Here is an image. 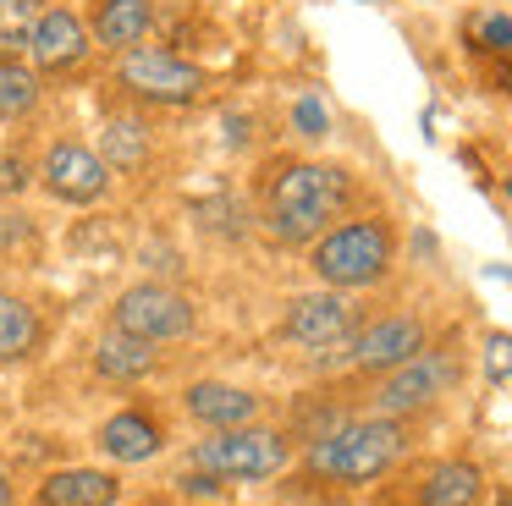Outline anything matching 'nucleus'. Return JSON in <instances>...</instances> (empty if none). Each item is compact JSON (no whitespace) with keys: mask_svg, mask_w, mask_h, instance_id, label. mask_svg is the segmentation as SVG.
<instances>
[{"mask_svg":"<svg viewBox=\"0 0 512 506\" xmlns=\"http://www.w3.org/2000/svg\"><path fill=\"white\" fill-rule=\"evenodd\" d=\"M358 171L320 154H270L254 171V215L276 248H309L325 226L353 215Z\"/></svg>","mask_w":512,"mask_h":506,"instance_id":"1","label":"nucleus"},{"mask_svg":"<svg viewBox=\"0 0 512 506\" xmlns=\"http://www.w3.org/2000/svg\"><path fill=\"white\" fill-rule=\"evenodd\" d=\"M397 220L380 215V209H358V215H342L336 226H325L320 237L309 242V270L320 286H336V292H369L391 275L397 264Z\"/></svg>","mask_w":512,"mask_h":506,"instance_id":"2","label":"nucleus"},{"mask_svg":"<svg viewBox=\"0 0 512 506\" xmlns=\"http://www.w3.org/2000/svg\"><path fill=\"white\" fill-rule=\"evenodd\" d=\"M111 88L116 99H127L138 110L182 116V110H199L215 94V72L177 44H133V50L111 55Z\"/></svg>","mask_w":512,"mask_h":506,"instance_id":"3","label":"nucleus"},{"mask_svg":"<svg viewBox=\"0 0 512 506\" xmlns=\"http://www.w3.org/2000/svg\"><path fill=\"white\" fill-rule=\"evenodd\" d=\"M408 451V429L402 418H347V424L325 429L309 451H303V468L314 479H331V484H375L380 473H391Z\"/></svg>","mask_w":512,"mask_h":506,"instance_id":"4","label":"nucleus"},{"mask_svg":"<svg viewBox=\"0 0 512 506\" xmlns=\"http://www.w3.org/2000/svg\"><path fill=\"white\" fill-rule=\"evenodd\" d=\"M287 462H292V440L281 429H265V424L210 429V440L193 446V468L215 473V479H237V484L276 479Z\"/></svg>","mask_w":512,"mask_h":506,"instance_id":"5","label":"nucleus"},{"mask_svg":"<svg viewBox=\"0 0 512 506\" xmlns=\"http://www.w3.org/2000/svg\"><path fill=\"white\" fill-rule=\"evenodd\" d=\"M39 187L67 209H94V204L111 198L116 176H111V165L100 160V149H94L89 138L56 132V138L39 149Z\"/></svg>","mask_w":512,"mask_h":506,"instance_id":"6","label":"nucleus"},{"mask_svg":"<svg viewBox=\"0 0 512 506\" xmlns=\"http://www.w3.org/2000/svg\"><path fill=\"white\" fill-rule=\"evenodd\" d=\"M457 380H463V358H457L452 347H424V352H413L408 363H397L391 374H380L375 413L413 418V413H424V407H435L441 396H452Z\"/></svg>","mask_w":512,"mask_h":506,"instance_id":"7","label":"nucleus"},{"mask_svg":"<svg viewBox=\"0 0 512 506\" xmlns=\"http://www.w3.org/2000/svg\"><path fill=\"white\" fill-rule=\"evenodd\" d=\"M193 297L177 292L171 281H133L116 292L111 303V325L127 336L149 341V347H166V341H188L193 336Z\"/></svg>","mask_w":512,"mask_h":506,"instance_id":"8","label":"nucleus"},{"mask_svg":"<svg viewBox=\"0 0 512 506\" xmlns=\"http://www.w3.org/2000/svg\"><path fill=\"white\" fill-rule=\"evenodd\" d=\"M28 66H34L39 77H78L94 66V33L89 22H83L78 6H67V0H50L45 17H39L34 39H28Z\"/></svg>","mask_w":512,"mask_h":506,"instance_id":"9","label":"nucleus"},{"mask_svg":"<svg viewBox=\"0 0 512 506\" xmlns=\"http://www.w3.org/2000/svg\"><path fill=\"white\" fill-rule=\"evenodd\" d=\"M358 330V303L353 292H336V286H320V292H303L287 303L281 314V336L303 352H331V347H347Z\"/></svg>","mask_w":512,"mask_h":506,"instance_id":"10","label":"nucleus"},{"mask_svg":"<svg viewBox=\"0 0 512 506\" xmlns=\"http://www.w3.org/2000/svg\"><path fill=\"white\" fill-rule=\"evenodd\" d=\"M424 347H430V330H424L419 314H386V319H369V325L353 330L347 363L358 374H391L397 363H408Z\"/></svg>","mask_w":512,"mask_h":506,"instance_id":"11","label":"nucleus"},{"mask_svg":"<svg viewBox=\"0 0 512 506\" xmlns=\"http://www.w3.org/2000/svg\"><path fill=\"white\" fill-rule=\"evenodd\" d=\"M89 143L100 149V160L111 165V176H138L155 160V127H149V116L138 105H127V99L105 110Z\"/></svg>","mask_w":512,"mask_h":506,"instance_id":"12","label":"nucleus"},{"mask_svg":"<svg viewBox=\"0 0 512 506\" xmlns=\"http://www.w3.org/2000/svg\"><path fill=\"white\" fill-rule=\"evenodd\" d=\"M83 22L94 33L100 55H122L133 44H149L160 28V6L155 0H83Z\"/></svg>","mask_w":512,"mask_h":506,"instance_id":"13","label":"nucleus"},{"mask_svg":"<svg viewBox=\"0 0 512 506\" xmlns=\"http://www.w3.org/2000/svg\"><path fill=\"white\" fill-rule=\"evenodd\" d=\"M182 407L204 429H237V424H254L259 418V396L243 391V385H226V380H193L182 391Z\"/></svg>","mask_w":512,"mask_h":506,"instance_id":"14","label":"nucleus"},{"mask_svg":"<svg viewBox=\"0 0 512 506\" xmlns=\"http://www.w3.org/2000/svg\"><path fill=\"white\" fill-rule=\"evenodd\" d=\"M100 451L111 462H149V457H160V446H166V429L155 424V413H144V407H122V413H111L100 424Z\"/></svg>","mask_w":512,"mask_h":506,"instance_id":"15","label":"nucleus"},{"mask_svg":"<svg viewBox=\"0 0 512 506\" xmlns=\"http://www.w3.org/2000/svg\"><path fill=\"white\" fill-rule=\"evenodd\" d=\"M116 501H122V484L105 468H61L34 495V506H116Z\"/></svg>","mask_w":512,"mask_h":506,"instance_id":"16","label":"nucleus"},{"mask_svg":"<svg viewBox=\"0 0 512 506\" xmlns=\"http://www.w3.org/2000/svg\"><path fill=\"white\" fill-rule=\"evenodd\" d=\"M50 77H39L28 66V55H0V127H17V121H34L45 110Z\"/></svg>","mask_w":512,"mask_h":506,"instance_id":"17","label":"nucleus"},{"mask_svg":"<svg viewBox=\"0 0 512 506\" xmlns=\"http://www.w3.org/2000/svg\"><path fill=\"white\" fill-rule=\"evenodd\" d=\"M89 363H94V374H100V380L133 385V380H144V374L155 369V347H149V341H138V336H127V330H116V325H105V336L94 341Z\"/></svg>","mask_w":512,"mask_h":506,"instance_id":"18","label":"nucleus"},{"mask_svg":"<svg viewBox=\"0 0 512 506\" xmlns=\"http://www.w3.org/2000/svg\"><path fill=\"white\" fill-rule=\"evenodd\" d=\"M479 501H485V468L463 457L435 462L419 484V506H479Z\"/></svg>","mask_w":512,"mask_h":506,"instance_id":"19","label":"nucleus"},{"mask_svg":"<svg viewBox=\"0 0 512 506\" xmlns=\"http://www.w3.org/2000/svg\"><path fill=\"white\" fill-rule=\"evenodd\" d=\"M39 341H45V319H39V308L28 303V297H17V292H0V363L34 358Z\"/></svg>","mask_w":512,"mask_h":506,"instance_id":"20","label":"nucleus"},{"mask_svg":"<svg viewBox=\"0 0 512 506\" xmlns=\"http://www.w3.org/2000/svg\"><path fill=\"white\" fill-rule=\"evenodd\" d=\"M463 50L479 55V61H507L512 55V6L463 11Z\"/></svg>","mask_w":512,"mask_h":506,"instance_id":"21","label":"nucleus"},{"mask_svg":"<svg viewBox=\"0 0 512 506\" xmlns=\"http://www.w3.org/2000/svg\"><path fill=\"white\" fill-rule=\"evenodd\" d=\"M287 132H292L298 143H309V149H314V143H325V138L336 132V116H331V105H325L320 88H303V94L292 99V110H287Z\"/></svg>","mask_w":512,"mask_h":506,"instance_id":"22","label":"nucleus"},{"mask_svg":"<svg viewBox=\"0 0 512 506\" xmlns=\"http://www.w3.org/2000/svg\"><path fill=\"white\" fill-rule=\"evenodd\" d=\"M50 0H0V55H23Z\"/></svg>","mask_w":512,"mask_h":506,"instance_id":"23","label":"nucleus"},{"mask_svg":"<svg viewBox=\"0 0 512 506\" xmlns=\"http://www.w3.org/2000/svg\"><path fill=\"white\" fill-rule=\"evenodd\" d=\"M39 187V160L28 149H0V198H23Z\"/></svg>","mask_w":512,"mask_h":506,"instance_id":"24","label":"nucleus"},{"mask_svg":"<svg viewBox=\"0 0 512 506\" xmlns=\"http://www.w3.org/2000/svg\"><path fill=\"white\" fill-rule=\"evenodd\" d=\"M479 363H485V374L496 385L512 380V330H485V341H479Z\"/></svg>","mask_w":512,"mask_h":506,"instance_id":"25","label":"nucleus"},{"mask_svg":"<svg viewBox=\"0 0 512 506\" xmlns=\"http://www.w3.org/2000/svg\"><path fill=\"white\" fill-rule=\"evenodd\" d=\"M182 490H188V495H221V490H226V479H215V473L193 468V473H182Z\"/></svg>","mask_w":512,"mask_h":506,"instance_id":"26","label":"nucleus"},{"mask_svg":"<svg viewBox=\"0 0 512 506\" xmlns=\"http://www.w3.org/2000/svg\"><path fill=\"white\" fill-rule=\"evenodd\" d=\"M485 77H490V88H496L501 99H512V55L507 61H485Z\"/></svg>","mask_w":512,"mask_h":506,"instance_id":"27","label":"nucleus"},{"mask_svg":"<svg viewBox=\"0 0 512 506\" xmlns=\"http://www.w3.org/2000/svg\"><path fill=\"white\" fill-rule=\"evenodd\" d=\"M0 506H12V479H6V468H0Z\"/></svg>","mask_w":512,"mask_h":506,"instance_id":"28","label":"nucleus"},{"mask_svg":"<svg viewBox=\"0 0 512 506\" xmlns=\"http://www.w3.org/2000/svg\"><path fill=\"white\" fill-rule=\"evenodd\" d=\"M501 198H507V204H512V165H507V171H501Z\"/></svg>","mask_w":512,"mask_h":506,"instance_id":"29","label":"nucleus"},{"mask_svg":"<svg viewBox=\"0 0 512 506\" xmlns=\"http://www.w3.org/2000/svg\"><path fill=\"white\" fill-rule=\"evenodd\" d=\"M496 506H512V490H501V495H496Z\"/></svg>","mask_w":512,"mask_h":506,"instance_id":"30","label":"nucleus"},{"mask_svg":"<svg viewBox=\"0 0 512 506\" xmlns=\"http://www.w3.org/2000/svg\"><path fill=\"white\" fill-rule=\"evenodd\" d=\"M133 506H171V501H155V495H149V501H133Z\"/></svg>","mask_w":512,"mask_h":506,"instance_id":"31","label":"nucleus"},{"mask_svg":"<svg viewBox=\"0 0 512 506\" xmlns=\"http://www.w3.org/2000/svg\"><path fill=\"white\" fill-rule=\"evenodd\" d=\"M490 6H512V0H490Z\"/></svg>","mask_w":512,"mask_h":506,"instance_id":"32","label":"nucleus"}]
</instances>
